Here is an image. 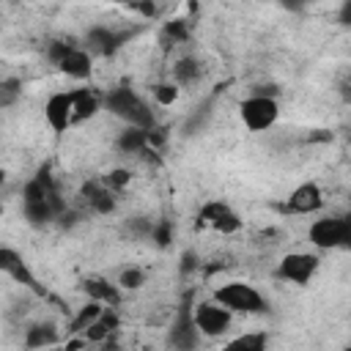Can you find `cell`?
Masks as SVG:
<instances>
[{
    "mask_svg": "<svg viewBox=\"0 0 351 351\" xmlns=\"http://www.w3.org/2000/svg\"><path fill=\"white\" fill-rule=\"evenodd\" d=\"M104 107H107L115 118H121L126 126L145 129V132L154 129V110H151V104H148L140 93H134L132 88H126V85L107 90Z\"/></svg>",
    "mask_w": 351,
    "mask_h": 351,
    "instance_id": "obj_1",
    "label": "cell"
},
{
    "mask_svg": "<svg viewBox=\"0 0 351 351\" xmlns=\"http://www.w3.org/2000/svg\"><path fill=\"white\" fill-rule=\"evenodd\" d=\"M214 302L222 304L230 315L233 313H241V315H258V313H266L269 310V302L261 291H255L250 282H241V280H233V282H225L214 291Z\"/></svg>",
    "mask_w": 351,
    "mask_h": 351,
    "instance_id": "obj_2",
    "label": "cell"
},
{
    "mask_svg": "<svg viewBox=\"0 0 351 351\" xmlns=\"http://www.w3.org/2000/svg\"><path fill=\"white\" fill-rule=\"evenodd\" d=\"M307 239L318 250H346L351 247V219L321 217L307 228Z\"/></svg>",
    "mask_w": 351,
    "mask_h": 351,
    "instance_id": "obj_3",
    "label": "cell"
},
{
    "mask_svg": "<svg viewBox=\"0 0 351 351\" xmlns=\"http://www.w3.org/2000/svg\"><path fill=\"white\" fill-rule=\"evenodd\" d=\"M239 118L250 132H266L280 118V104L271 96H247L239 101Z\"/></svg>",
    "mask_w": 351,
    "mask_h": 351,
    "instance_id": "obj_4",
    "label": "cell"
},
{
    "mask_svg": "<svg viewBox=\"0 0 351 351\" xmlns=\"http://www.w3.org/2000/svg\"><path fill=\"white\" fill-rule=\"evenodd\" d=\"M230 318L233 315L222 304H217L214 299L197 302L192 307V321H195V326H197V332L203 337H219V335H225L230 329Z\"/></svg>",
    "mask_w": 351,
    "mask_h": 351,
    "instance_id": "obj_5",
    "label": "cell"
},
{
    "mask_svg": "<svg viewBox=\"0 0 351 351\" xmlns=\"http://www.w3.org/2000/svg\"><path fill=\"white\" fill-rule=\"evenodd\" d=\"M318 255L313 252H288L282 255V261L277 263V277L285 280V282H293V285H307L315 271H318Z\"/></svg>",
    "mask_w": 351,
    "mask_h": 351,
    "instance_id": "obj_6",
    "label": "cell"
},
{
    "mask_svg": "<svg viewBox=\"0 0 351 351\" xmlns=\"http://www.w3.org/2000/svg\"><path fill=\"white\" fill-rule=\"evenodd\" d=\"M197 343H200V332L192 321V304H181L178 315L167 329V346L170 351H197Z\"/></svg>",
    "mask_w": 351,
    "mask_h": 351,
    "instance_id": "obj_7",
    "label": "cell"
},
{
    "mask_svg": "<svg viewBox=\"0 0 351 351\" xmlns=\"http://www.w3.org/2000/svg\"><path fill=\"white\" fill-rule=\"evenodd\" d=\"M0 274H5V277H11L14 282L25 285V288L33 291L36 296H47V291L38 285L36 274L30 271L27 261H25L22 252H16L14 247H0Z\"/></svg>",
    "mask_w": 351,
    "mask_h": 351,
    "instance_id": "obj_8",
    "label": "cell"
},
{
    "mask_svg": "<svg viewBox=\"0 0 351 351\" xmlns=\"http://www.w3.org/2000/svg\"><path fill=\"white\" fill-rule=\"evenodd\" d=\"M197 219H200L206 228H211V230H217V233H222V236H230V233H239V230H241V217H239L228 203H222V200H208V203H203L200 211H197Z\"/></svg>",
    "mask_w": 351,
    "mask_h": 351,
    "instance_id": "obj_9",
    "label": "cell"
},
{
    "mask_svg": "<svg viewBox=\"0 0 351 351\" xmlns=\"http://www.w3.org/2000/svg\"><path fill=\"white\" fill-rule=\"evenodd\" d=\"M134 33L132 30H112V27H90L85 33V52L93 58V55H112L123 41H129Z\"/></svg>",
    "mask_w": 351,
    "mask_h": 351,
    "instance_id": "obj_10",
    "label": "cell"
},
{
    "mask_svg": "<svg viewBox=\"0 0 351 351\" xmlns=\"http://www.w3.org/2000/svg\"><path fill=\"white\" fill-rule=\"evenodd\" d=\"M44 121L55 134L71 126V90H58L44 101Z\"/></svg>",
    "mask_w": 351,
    "mask_h": 351,
    "instance_id": "obj_11",
    "label": "cell"
},
{
    "mask_svg": "<svg viewBox=\"0 0 351 351\" xmlns=\"http://www.w3.org/2000/svg\"><path fill=\"white\" fill-rule=\"evenodd\" d=\"M282 208L291 214H315L324 208V192L315 181H304L288 195V203Z\"/></svg>",
    "mask_w": 351,
    "mask_h": 351,
    "instance_id": "obj_12",
    "label": "cell"
},
{
    "mask_svg": "<svg viewBox=\"0 0 351 351\" xmlns=\"http://www.w3.org/2000/svg\"><path fill=\"white\" fill-rule=\"evenodd\" d=\"M63 214V200L58 192H52L47 200H33V203H22V217L27 219V225L33 228H44L52 219H58Z\"/></svg>",
    "mask_w": 351,
    "mask_h": 351,
    "instance_id": "obj_13",
    "label": "cell"
},
{
    "mask_svg": "<svg viewBox=\"0 0 351 351\" xmlns=\"http://www.w3.org/2000/svg\"><path fill=\"white\" fill-rule=\"evenodd\" d=\"M80 195H82V200L88 203V208L93 214H112L115 211V203H118L115 200V192L104 181H96V178L85 181L82 189H80Z\"/></svg>",
    "mask_w": 351,
    "mask_h": 351,
    "instance_id": "obj_14",
    "label": "cell"
},
{
    "mask_svg": "<svg viewBox=\"0 0 351 351\" xmlns=\"http://www.w3.org/2000/svg\"><path fill=\"white\" fill-rule=\"evenodd\" d=\"M80 288L88 293V302H96V304L110 307V310H115V307L121 304V288L112 285V282L104 280V277H85V280L80 282Z\"/></svg>",
    "mask_w": 351,
    "mask_h": 351,
    "instance_id": "obj_15",
    "label": "cell"
},
{
    "mask_svg": "<svg viewBox=\"0 0 351 351\" xmlns=\"http://www.w3.org/2000/svg\"><path fill=\"white\" fill-rule=\"evenodd\" d=\"M58 69H60L66 77H71V80H88V77L93 74V58H90L82 47L74 44V47L60 58Z\"/></svg>",
    "mask_w": 351,
    "mask_h": 351,
    "instance_id": "obj_16",
    "label": "cell"
},
{
    "mask_svg": "<svg viewBox=\"0 0 351 351\" xmlns=\"http://www.w3.org/2000/svg\"><path fill=\"white\" fill-rule=\"evenodd\" d=\"M99 110H101V99L93 90H88V88L71 90V123H85Z\"/></svg>",
    "mask_w": 351,
    "mask_h": 351,
    "instance_id": "obj_17",
    "label": "cell"
},
{
    "mask_svg": "<svg viewBox=\"0 0 351 351\" xmlns=\"http://www.w3.org/2000/svg\"><path fill=\"white\" fill-rule=\"evenodd\" d=\"M58 329L55 324H33L27 332H25V348L36 351V348H49L58 343Z\"/></svg>",
    "mask_w": 351,
    "mask_h": 351,
    "instance_id": "obj_18",
    "label": "cell"
},
{
    "mask_svg": "<svg viewBox=\"0 0 351 351\" xmlns=\"http://www.w3.org/2000/svg\"><path fill=\"white\" fill-rule=\"evenodd\" d=\"M266 346H269L266 332H244V335L228 340L219 351H266Z\"/></svg>",
    "mask_w": 351,
    "mask_h": 351,
    "instance_id": "obj_19",
    "label": "cell"
},
{
    "mask_svg": "<svg viewBox=\"0 0 351 351\" xmlns=\"http://www.w3.org/2000/svg\"><path fill=\"white\" fill-rule=\"evenodd\" d=\"M118 148L123 154H143L148 148V132L145 129H134V126H126L121 134H118Z\"/></svg>",
    "mask_w": 351,
    "mask_h": 351,
    "instance_id": "obj_20",
    "label": "cell"
},
{
    "mask_svg": "<svg viewBox=\"0 0 351 351\" xmlns=\"http://www.w3.org/2000/svg\"><path fill=\"white\" fill-rule=\"evenodd\" d=\"M197 77H200V63H197L195 58H181V60H176V66H173V82H176L178 88L192 85Z\"/></svg>",
    "mask_w": 351,
    "mask_h": 351,
    "instance_id": "obj_21",
    "label": "cell"
},
{
    "mask_svg": "<svg viewBox=\"0 0 351 351\" xmlns=\"http://www.w3.org/2000/svg\"><path fill=\"white\" fill-rule=\"evenodd\" d=\"M101 313H104V307H101V304H96V302L82 304V307H80V313L74 315V321H71V329H69V332L82 335L90 324H96V321H99V315H101Z\"/></svg>",
    "mask_w": 351,
    "mask_h": 351,
    "instance_id": "obj_22",
    "label": "cell"
},
{
    "mask_svg": "<svg viewBox=\"0 0 351 351\" xmlns=\"http://www.w3.org/2000/svg\"><path fill=\"white\" fill-rule=\"evenodd\" d=\"M112 326H115V318L110 315V307H104V313L99 315V321L90 324V326L82 332V337H85L88 343H99V340H104V337L112 332Z\"/></svg>",
    "mask_w": 351,
    "mask_h": 351,
    "instance_id": "obj_23",
    "label": "cell"
},
{
    "mask_svg": "<svg viewBox=\"0 0 351 351\" xmlns=\"http://www.w3.org/2000/svg\"><path fill=\"white\" fill-rule=\"evenodd\" d=\"M143 285H145V271L137 269V266L123 269L121 277H118V288H121V291H137V288H143Z\"/></svg>",
    "mask_w": 351,
    "mask_h": 351,
    "instance_id": "obj_24",
    "label": "cell"
},
{
    "mask_svg": "<svg viewBox=\"0 0 351 351\" xmlns=\"http://www.w3.org/2000/svg\"><path fill=\"white\" fill-rule=\"evenodd\" d=\"M178 93H181V88H178L176 82H159V85H154V101L162 104V107L176 104Z\"/></svg>",
    "mask_w": 351,
    "mask_h": 351,
    "instance_id": "obj_25",
    "label": "cell"
},
{
    "mask_svg": "<svg viewBox=\"0 0 351 351\" xmlns=\"http://www.w3.org/2000/svg\"><path fill=\"white\" fill-rule=\"evenodd\" d=\"M22 93V82L16 77H8V80H0V107H11Z\"/></svg>",
    "mask_w": 351,
    "mask_h": 351,
    "instance_id": "obj_26",
    "label": "cell"
},
{
    "mask_svg": "<svg viewBox=\"0 0 351 351\" xmlns=\"http://www.w3.org/2000/svg\"><path fill=\"white\" fill-rule=\"evenodd\" d=\"M129 181H132V173H129V170H123V167H115V170H110V173L104 176V184H107L112 192L123 189Z\"/></svg>",
    "mask_w": 351,
    "mask_h": 351,
    "instance_id": "obj_27",
    "label": "cell"
},
{
    "mask_svg": "<svg viewBox=\"0 0 351 351\" xmlns=\"http://www.w3.org/2000/svg\"><path fill=\"white\" fill-rule=\"evenodd\" d=\"M71 47H74L71 41H52V44H49V49H47V55H49V60L58 66V63H60V58H63Z\"/></svg>",
    "mask_w": 351,
    "mask_h": 351,
    "instance_id": "obj_28",
    "label": "cell"
},
{
    "mask_svg": "<svg viewBox=\"0 0 351 351\" xmlns=\"http://www.w3.org/2000/svg\"><path fill=\"white\" fill-rule=\"evenodd\" d=\"M165 33L173 36L176 41H184V38H186V27H184V22H167V25H165Z\"/></svg>",
    "mask_w": 351,
    "mask_h": 351,
    "instance_id": "obj_29",
    "label": "cell"
},
{
    "mask_svg": "<svg viewBox=\"0 0 351 351\" xmlns=\"http://www.w3.org/2000/svg\"><path fill=\"white\" fill-rule=\"evenodd\" d=\"M132 11H140V14H145V16H156V5L154 3H134V5H129Z\"/></svg>",
    "mask_w": 351,
    "mask_h": 351,
    "instance_id": "obj_30",
    "label": "cell"
},
{
    "mask_svg": "<svg viewBox=\"0 0 351 351\" xmlns=\"http://www.w3.org/2000/svg\"><path fill=\"white\" fill-rule=\"evenodd\" d=\"M3 184H5V170L0 167V186H3Z\"/></svg>",
    "mask_w": 351,
    "mask_h": 351,
    "instance_id": "obj_31",
    "label": "cell"
},
{
    "mask_svg": "<svg viewBox=\"0 0 351 351\" xmlns=\"http://www.w3.org/2000/svg\"><path fill=\"white\" fill-rule=\"evenodd\" d=\"M0 217H3V203H0Z\"/></svg>",
    "mask_w": 351,
    "mask_h": 351,
    "instance_id": "obj_32",
    "label": "cell"
},
{
    "mask_svg": "<svg viewBox=\"0 0 351 351\" xmlns=\"http://www.w3.org/2000/svg\"><path fill=\"white\" fill-rule=\"evenodd\" d=\"M343 351H351V348H343Z\"/></svg>",
    "mask_w": 351,
    "mask_h": 351,
    "instance_id": "obj_33",
    "label": "cell"
}]
</instances>
